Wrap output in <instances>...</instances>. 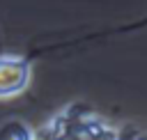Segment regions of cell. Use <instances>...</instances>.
Here are the masks:
<instances>
[{
	"mask_svg": "<svg viewBox=\"0 0 147 140\" xmlns=\"http://www.w3.org/2000/svg\"><path fill=\"white\" fill-rule=\"evenodd\" d=\"M30 69L32 62L25 55H0V99L16 96L28 90L30 85Z\"/></svg>",
	"mask_w": 147,
	"mask_h": 140,
	"instance_id": "1",
	"label": "cell"
},
{
	"mask_svg": "<svg viewBox=\"0 0 147 140\" xmlns=\"http://www.w3.org/2000/svg\"><path fill=\"white\" fill-rule=\"evenodd\" d=\"M99 133L96 135H92V138H74V140H138V138H122L115 129H110L108 124H103V122H99ZM48 140H60V135L55 133V135H51Z\"/></svg>",
	"mask_w": 147,
	"mask_h": 140,
	"instance_id": "2",
	"label": "cell"
}]
</instances>
